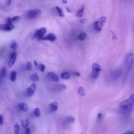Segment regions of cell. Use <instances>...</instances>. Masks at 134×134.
<instances>
[{
  "instance_id": "cell-1",
  "label": "cell",
  "mask_w": 134,
  "mask_h": 134,
  "mask_svg": "<svg viewBox=\"0 0 134 134\" xmlns=\"http://www.w3.org/2000/svg\"><path fill=\"white\" fill-rule=\"evenodd\" d=\"M120 110L124 115H129L134 111V94L120 103Z\"/></svg>"
},
{
  "instance_id": "cell-2",
  "label": "cell",
  "mask_w": 134,
  "mask_h": 134,
  "mask_svg": "<svg viewBox=\"0 0 134 134\" xmlns=\"http://www.w3.org/2000/svg\"><path fill=\"white\" fill-rule=\"evenodd\" d=\"M134 63V54L130 53L126 56L125 58V68H126L127 73L132 68Z\"/></svg>"
},
{
  "instance_id": "cell-3",
  "label": "cell",
  "mask_w": 134,
  "mask_h": 134,
  "mask_svg": "<svg viewBox=\"0 0 134 134\" xmlns=\"http://www.w3.org/2000/svg\"><path fill=\"white\" fill-rule=\"evenodd\" d=\"M106 19H107L106 17H102L94 22V24H93V27H94L95 32H101L103 27L104 24H105Z\"/></svg>"
},
{
  "instance_id": "cell-4",
  "label": "cell",
  "mask_w": 134,
  "mask_h": 134,
  "mask_svg": "<svg viewBox=\"0 0 134 134\" xmlns=\"http://www.w3.org/2000/svg\"><path fill=\"white\" fill-rule=\"evenodd\" d=\"M101 71V68L100 64L95 63L92 67V77L93 79H97L100 76V72Z\"/></svg>"
},
{
  "instance_id": "cell-5",
  "label": "cell",
  "mask_w": 134,
  "mask_h": 134,
  "mask_svg": "<svg viewBox=\"0 0 134 134\" xmlns=\"http://www.w3.org/2000/svg\"><path fill=\"white\" fill-rule=\"evenodd\" d=\"M41 13V11L39 9H35L29 10L26 13V17L28 19H33V18H38Z\"/></svg>"
},
{
  "instance_id": "cell-6",
  "label": "cell",
  "mask_w": 134,
  "mask_h": 134,
  "mask_svg": "<svg viewBox=\"0 0 134 134\" xmlns=\"http://www.w3.org/2000/svg\"><path fill=\"white\" fill-rule=\"evenodd\" d=\"M14 28V25H13V22L11 20V18H8L7 19V23L2 24L0 26V29L2 30L5 31V32H10L13 30Z\"/></svg>"
},
{
  "instance_id": "cell-7",
  "label": "cell",
  "mask_w": 134,
  "mask_h": 134,
  "mask_svg": "<svg viewBox=\"0 0 134 134\" xmlns=\"http://www.w3.org/2000/svg\"><path fill=\"white\" fill-rule=\"evenodd\" d=\"M46 33H47V29L44 28H40V29H38V30L35 32L34 35H33V37H34V38H35V39H41L42 40V39L45 36Z\"/></svg>"
},
{
  "instance_id": "cell-8",
  "label": "cell",
  "mask_w": 134,
  "mask_h": 134,
  "mask_svg": "<svg viewBox=\"0 0 134 134\" xmlns=\"http://www.w3.org/2000/svg\"><path fill=\"white\" fill-rule=\"evenodd\" d=\"M122 73H123V71H122V69L121 68H118V69H115V71H113L111 73V79H112L113 80H118V79L122 76Z\"/></svg>"
},
{
  "instance_id": "cell-9",
  "label": "cell",
  "mask_w": 134,
  "mask_h": 134,
  "mask_svg": "<svg viewBox=\"0 0 134 134\" xmlns=\"http://www.w3.org/2000/svg\"><path fill=\"white\" fill-rule=\"evenodd\" d=\"M17 53L16 51L13 52L11 53V56H10L9 60L8 63V67L9 68H11L14 65V64H15V62L17 60Z\"/></svg>"
},
{
  "instance_id": "cell-10",
  "label": "cell",
  "mask_w": 134,
  "mask_h": 134,
  "mask_svg": "<svg viewBox=\"0 0 134 134\" xmlns=\"http://www.w3.org/2000/svg\"><path fill=\"white\" fill-rule=\"evenodd\" d=\"M36 88H37V86L35 83H33L28 86L26 89V94L28 97H31L34 94L35 92Z\"/></svg>"
},
{
  "instance_id": "cell-11",
  "label": "cell",
  "mask_w": 134,
  "mask_h": 134,
  "mask_svg": "<svg viewBox=\"0 0 134 134\" xmlns=\"http://www.w3.org/2000/svg\"><path fill=\"white\" fill-rule=\"evenodd\" d=\"M52 89H53V90H52L53 92H54V93L59 92H62L63 91V90H65V89H66V86L62 84H58V85L54 86Z\"/></svg>"
},
{
  "instance_id": "cell-12",
  "label": "cell",
  "mask_w": 134,
  "mask_h": 134,
  "mask_svg": "<svg viewBox=\"0 0 134 134\" xmlns=\"http://www.w3.org/2000/svg\"><path fill=\"white\" fill-rule=\"evenodd\" d=\"M47 76L50 80H53L54 82L59 81V77H58V75L54 72H48V73H47Z\"/></svg>"
},
{
  "instance_id": "cell-13",
  "label": "cell",
  "mask_w": 134,
  "mask_h": 134,
  "mask_svg": "<svg viewBox=\"0 0 134 134\" xmlns=\"http://www.w3.org/2000/svg\"><path fill=\"white\" fill-rule=\"evenodd\" d=\"M57 38L56 37V35L53 33H48V35H45L44 38L42 39V40H44V41H48L50 42H54L55 41H56Z\"/></svg>"
},
{
  "instance_id": "cell-14",
  "label": "cell",
  "mask_w": 134,
  "mask_h": 134,
  "mask_svg": "<svg viewBox=\"0 0 134 134\" xmlns=\"http://www.w3.org/2000/svg\"><path fill=\"white\" fill-rule=\"evenodd\" d=\"M58 109V104L57 101H54L49 104V109L50 112H56Z\"/></svg>"
},
{
  "instance_id": "cell-15",
  "label": "cell",
  "mask_w": 134,
  "mask_h": 134,
  "mask_svg": "<svg viewBox=\"0 0 134 134\" xmlns=\"http://www.w3.org/2000/svg\"><path fill=\"white\" fill-rule=\"evenodd\" d=\"M18 109H19L20 111H23V112H26V111H28V105H27L26 103H24V102L20 103L18 105Z\"/></svg>"
},
{
  "instance_id": "cell-16",
  "label": "cell",
  "mask_w": 134,
  "mask_h": 134,
  "mask_svg": "<svg viewBox=\"0 0 134 134\" xmlns=\"http://www.w3.org/2000/svg\"><path fill=\"white\" fill-rule=\"evenodd\" d=\"M6 73H7V69L5 68H2L0 69V83H2L3 79L5 78Z\"/></svg>"
},
{
  "instance_id": "cell-17",
  "label": "cell",
  "mask_w": 134,
  "mask_h": 134,
  "mask_svg": "<svg viewBox=\"0 0 134 134\" xmlns=\"http://www.w3.org/2000/svg\"><path fill=\"white\" fill-rule=\"evenodd\" d=\"M71 74L68 71H64L61 74V78L64 80H68L70 78Z\"/></svg>"
},
{
  "instance_id": "cell-18",
  "label": "cell",
  "mask_w": 134,
  "mask_h": 134,
  "mask_svg": "<svg viewBox=\"0 0 134 134\" xmlns=\"http://www.w3.org/2000/svg\"><path fill=\"white\" fill-rule=\"evenodd\" d=\"M84 9H85V6L84 5H83L81 7H80L79 10H78L77 13V17H82L83 15V13H84Z\"/></svg>"
},
{
  "instance_id": "cell-19",
  "label": "cell",
  "mask_w": 134,
  "mask_h": 134,
  "mask_svg": "<svg viewBox=\"0 0 134 134\" xmlns=\"http://www.w3.org/2000/svg\"><path fill=\"white\" fill-rule=\"evenodd\" d=\"M77 92L80 96H84L85 94H86V91H85V89H84V88L83 86H79L78 88Z\"/></svg>"
},
{
  "instance_id": "cell-20",
  "label": "cell",
  "mask_w": 134,
  "mask_h": 134,
  "mask_svg": "<svg viewBox=\"0 0 134 134\" xmlns=\"http://www.w3.org/2000/svg\"><path fill=\"white\" fill-rule=\"evenodd\" d=\"M75 118H74L73 116H67V117L65 118V122L68 124L74 123V122H75Z\"/></svg>"
},
{
  "instance_id": "cell-21",
  "label": "cell",
  "mask_w": 134,
  "mask_h": 134,
  "mask_svg": "<svg viewBox=\"0 0 134 134\" xmlns=\"http://www.w3.org/2000/svg\"><path fill=\"white\" fill-rule=\"evenodd\" d=\"M17 72H16L15 71H13L11 72V75H10V80L12 82H14L16 80V79H17Z\"/></svg>"
},
{
  "instance_id": "cell-22",
  "label": "cell",
  "mask_w": 134,
  "mask_h": 134,
  "mask_svg": "<svg viewBox=\"0 0 134 134\" xmlns=\"http://www.w3.org/2000/svg\"><path fill=\"white\" fill-rule=\"evenodd\" d=\"M33 115H34V116L37 118L40 117L41 111L39 107H37L34 109V111H33Z\"/></svg>"
},
{
  "instance_id": "cell-23",
  "label": "cell",
  "mask_w": 134,
  "mask_h": 134,
  "mask_svg": "<svg viewBox=\"0 0 134 134\" xmlns=\"http://www.w3.org/2000/svg\"><path fill=\"white\" fill-rule=\"evenodd\" d=\"M18 44L16 41H13L11 44H10V48L14 50H17V48H18Z\"/></svg>"
},
{
  "instance_id": "cell-24",
  "label": "cell",
  "mask_w": 134,
  "mask_h": 134,
  "mask_svg": "<svg viewBox=\"0 0 134 134\" xmlns=\"http://www.w3.org/2000/svg\"><path fill=\"white\" fill-rule=\"evenodd\" d=\"M30 79H31V80H32V81L38 82L39 80V75H38V74L34 73L30 77Z\"/></svg>"
},
{
  "instance_id": "cell-25",
  "label": "cell",
  "mask_w": 134,
  "mask_h": 134,
  "mask_svg": "<svg viewBox=\"0 0 134 134\" xmlns=\"http://www.w3.org/2000/svg\"><path fill=\"white\" fill-rule=\"evenodd\" d=\"M55 9H56V11H57V13H58V14L59 16V17H64V12H63L62 9H61L60 7H56Z\"/></svg>"
},
{
  "instance_id": "cell-26",
  "label": "cell",
  "mask_w": 134,
  "mask_h": 134,
  "mask_svg": "<svg viewBox=\"0 0 134 134\" xmlns=\"http://www.w3.org/2000/svg\"><path fill=\"white\" fill-rule=\"evenodd\" d=\"M78 38L80 41H84L86 38V34L85 33H80L78 36Z\"/></svg>"
},
{
  "instance_id": "cell-27",
  "label": "cell",
  "mask_w": 134,
  "mask_h": 134,
  "mask_svg": "<svg viewBox=\"0 0 134 134\" xmlns=\"http://www.w3.org/2000/svg\"><path fill=\"white\" fill-rule=\"evenodd\" d=\"M14 132L15 134H18L20 132V126L18 123H16L14 126Z\"/></svg>"
},
{
  "instance_id": "cell-28",
  "label": "cell",
  "mask_w": 134,
  "mask_h": 134,
  "mask_svg": "<svg viewBox=\"0 0 134 134\" xmlns=\"http://www.w3.org/2000/svg\"><path fill=\"white\" fill-rule=\"evenodd\" d=\"M29 124V121L28 119H26V120H23L22 122V125L24 128H28V126Z\"/></svg>"
},
{
  "instance_id": "cell-29",
  "label": "cell",
  "mask_w": 134,
  "mask_h": 134,
  "mask_svg": "<svg viewBox=\"0 0 134 134\" xmlns=\"http://www.w3.org/2000/svg\"><path fill=\"white\" fill-rule=\"evenodd\" d=\"M20 18H21V17H19V16H16V17H13V18H11V20H12V22H17V21L19 20Z\"/></svg>"
},
{
  "instance_id": "cell-30",
  "label": "cell",
  "mask_w": 134,
  "mask_h": 134,
  "mask_svg": "<svg viewBox=\"0 0 134 134\" xmlns=\"http://www.w3.org/2000/svg\"><path fill=\"white\" fill-rule=\"evenodd\" d=\"M32 69V64L31 62H28L26 64V69L28 71H31Z\"/></svg>"
},
{
  "instance_id": "cell-31",
  "label": "cell",
  "mask_w": 134,
  "mask_h": 134,
  "mask_svg": "<svg viewBox=\"0 0 134 134\" xmlns=\"http://www.w3.org/2000/svg\"><path fill=\"white\" fill-rule=\"evenodd\" d=\"M39 68H40L41 71V72H44V70H45L46 67H45V65H44V64H40V65H39Z\"/></svg>"
},
{
  "instance_id": "cell-32",
  "label": "cell",
  "mask_w": 134,
  "mask_h": 134,
  "mask_svg": "<svg viewBox=\"0 0 134 134\" xmlns=\"http://www.w3.org/2000/svg\"><path fill=\"white\" fill-rule=\"evenodd\" d=\"M3 116L2 115H0V125H2L3 124Z\"/></svg>"
},
{
  "instance_id": "cell-33",
  "label": "cell",
  "mask_w": 134,
  "mask_h": 134,
  "mask_svg": "<svg viewBox=\"0 0 134 134\" xmlns=\"http://www.w3.org/2000/svg\"><path fill=\"white\" fill-rule=\"evenodd\" d=\"M123 134H134V130H130V131H127L126 132L124 133Z\"/></svg>"
},
{
  "instance_id": "cell-34",
  "label": "cell",
  "mask_w": 134,
  "mask_h": 134,
  "mask_svg": "<svg viewBox=\"0 0 134 134\" xmlns=\"http://www.w3.org/2000/svg\"><path fill=\"white\" fill-rule=\"evenodd\" d=\"M25 134H31L30 129H29V128H26V130Z\"/></svg>"
},
{
  "instance_id": "cell-35",
  "label": "cell",
  "mask_w": 134,
  "mask_h": 134,
  "mask_svg": "<svg viewBox=\"0 0 134 134\" xmlns=\"http://www.w3.org/2000/svg\"><path fill=\"white\" fill-rule=\"evenodd\" d=\"M73 75H74L76 77H80V73H79V72H73Z\"/></svg>"
},
{
  "instance_id": "cell-36",
  "label": "cell",
  "mask_w": 134,
  "mask_h": 134,
  "mask_svg": "<svg viewBox=\"0 0 134 134\" xmlns=\"http://www.w3.org/2000/svg\"><path fill=\"white\" fill-rule=\"evenodd\" d=\"M103 117V115L101 113H99L98 115V120H101V118H102Z\"/></svg>"
},
{
  "instance_id": "cell-37",
  "label": "cell",
  "mask_w": 134,
  "mask_h": 134,
  "mask_svg": "<svg viewBox=\"0 0 134 134\" xmlns=\"http://www.w3.org/2000/svg\"><path fill=\"white\" fill-rule=\"evenodd\" d=\"M11 1H8V2H7V5H9L11 4Z\"/></svg>"
},
{
  "instance_id": "cell-38",
  "label": "cell",
  "mask_w": 134,
  "mask_h": 134,
  "mask_svg": "<svg viewBox=\"0 0 134 134\" xmlns=\"http://www.w3.org/2000/svg\"><path fill=\"white\" fill-rule=\"evenodd\" d=\"M34 62H35V65H38V63H37V62H36L35 60L34 61Z\"/></svg>"
},
{
  "instance_id": "cell-39",
  "label": "cell",
  "mask_w": 134,
  "mask_h": 134,
  "mask_svg": "<svg viewBox=\"0 0 134 134\" xmlns=\"http://www.w3.org/2000/svg\"><path fill=\"white\" fill-rule=\"evenodd\" d=\"M63 3H67V1H64V2H63Z\"/></svg>"
},
{
  "instance_id": "cell-40",
  "label": "cell",
  "mask_w": 134,
  "mask_h": 134,
  "mask_svg": "<svg viewBox=\"0 0 134 134\" xmlns=\"http://www.w3.org/2000/svg\"><path fill=\"white\" fill-rule=\"evenodd\" d=\"M133 33H134V29H133Z\"/></svg>"
},
{
  "instance_id": "cell-41",
  "label": "cell",
  "mask_w": 134,
  "mask_h": 134,
  "mask_svg": "<svg viewBox=\"0 0 134 134\" xmlns=\"http://www.w3.org/2000/svg\"><path fill=\"white\" fill-rule=\"evenodd\" d=\"M0 26H1V24H0Z\"/></svg>"
}]
</instances>
